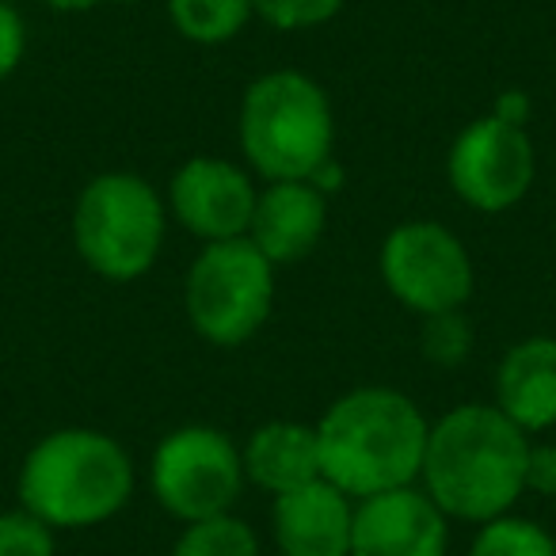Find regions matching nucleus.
<instances>
[{"mask_svg": "<svg viewBox=\"0 0 556 556\" xmlns=\"http://www.w3.org/2000/svg\"><path fill=\"white\" fill-rule=\"evenodd\" d=\"M526 454L530 439L500 408L462 404L431 424L419 480L446 518L484 526L526 492Z\"/></svg>", "mask_w": 556, "mask_h": 556, "instance_id": "obj_1", "label": "nucleus"}, {"mask_svg": "<svg viewBox=\"0 0 556 556\" xmlns=\"http://www.w3.org/2000/svg\"><path fill=\"white\" fill-rule=\"evenodd\" d=\"M73 240L88 267L108 282H134L164 244V202L134 172H103L80 191Z\"/></svg>", "mask_w": 556, "mask_h": 556, "instance_id": "obj_5", "label": "nucleus"}, {"mask_svg": "<svg viewBox=\"0 0 556 556\" xmlns=\"http://www.w3.org/2000/svg\"><path fill=\"white\" fill-rule=\"evenodd\" d=\"M328 222V202L309 179H278L255 199L248 240L270 263H298L320 244Z\"/></svg>", "mask_w": 556, "mask_h": 556, "instance_id": "obj_13", "label": "nucleus"}, {"mask_svg": "<svg viewBox=\"0 0 556 556\" xmlns=\"http://www.w3.org/2000/svg\"><path fill=\"white\" fill-rule=\"evenodd\" d=\"M24 47H27V35H24V20L12 4L0 0V80H9L12 73L20 70L24 62Z\"/></svg>", "mask_w": 556, "mask_h": 556, "instance_id": "obj_22", "label": "nucleus"}, {"mask_svg": "<svg viewBox=\"0 0 556 556\" xmlns=\"http://www.w3.org/2000/svg\"><path fill=\"white\" fill-rule=\"evenodd\" d=\"M450 518L419 488H396L355 503L351 556H446Z\"/></svg>", "mask_w": 556, "mask_h": 556, "instance_id": "obj_11", "label": "nucleus"}, {"mask_svg": "<svg viewBox=\"0 0 556 556\" xmlns=\"http://www.w3.org/2000/svg\"><path fill=\"white\" fill-rule=\"evenodd\" d=\"M309 184L317 187V191L325 194V199H328L332 191H340V187H343V168H340V161H336V156H332V161H325V164H320V168L309 176Z\"/></svg>", "mask_w": 556, "mask_h": 556, "instance_id": "obj_25", "label": "nucleus"}, {"mask_svg": "<svg viewBox=\"0 0 556 556\" xmlns=\"http://www.w3.org/2000/svg\"><path fill=\"white\" fill-rule=\"evenodd\" d=\"M533 141L522 126H507L495 115L469 123L454 138L446 156L450 187L480 214H503L526 199L533 184Z\"/></svg>", "mask_w": 556, "mask_h": 556, "instance_id": "obj_9", "label": "nucleus"}, {"mask_svg": "<svg viewBox=\"0 0 556 556\" xmlns=\"http://www.w3.org/2000/svg\"><path fill=\"white\" fill-rule=\"evenodd\" d=\"M526 492L538 495H556V446L548 442H530V454H526Z\"/></svg>", "mask_w": 556, "mask_h": 556, "instance_id": "obj_23", "label": "nucleus"}, {"mask_svg": "<svg viewBox=\"0 0 556 556\" xmlns=\"http://www.w3.org/2000/svg\"><path fill=\"white\" fill-rule=\"evenodd\" d=\"M172 27L187 42L199 47H222L237 39L244 24L255 16L252 0H168Z\"/></svg>", "mask_w": 556, "mask_h": 556, "instance_id": "obj_16", "label": "nucleus"}, {"mask_svg": "<svg viewBox=\"0 0 556 556\" xmlns=\"http://www.w3.org/2000/svg\"><path fill=\"white\" fill-rule=\"evenodd\" d=\"M419 351L431 366L439 370H454L472 355V325L462 309L431 313L424 317V332H419Z\"/></svg>", "mask_w": 556, "mask_h": 556, "instance_id": "obj_19", "label": "nucleus"}, {"mask_svg": "<svg viewBox=\"0 0 556 556\" xmlns=\"http://www.w3.org/2000/svg\"><path fill=\"white\" fill-rule=\"evenodd\" d=\"M431 424L396 389L366 386L343 393L317 424L320 477L351 500H370L419 480Z\"/></svg>", "mask_w": 556, "mask_h": 556, "instance_id": "obj_2", "label": "nucleus"}, {"mask_svg": "<svg viewBox=\"0 0 556 556\" xmlns=\"http://www.w3.org/2000/svg\"><path fill=\"white\" fill-rule=\"evenodd\" d=\"M469 556H556V538L530 518L500 515L480 526Z\"/></svg>", "mask_w": 556, "mask_h": 556, "instance_id": "obj_18", "label": "nucleus"}, {"mask_svg": "<svg viewBox=\"0 0 556 556\" xmlns=\"http://www.w3.org/2000/svg\"><path fill=\"white\" fill-rule=\"evenodd\" d=\"M42 4H50V9H58V12H88V9H96V4H103V0H42Z\"/></svg>", "mask_w": 556, "mask_h": 556, "instance_id": "obj_26", "label": "nucleus"}, {"mask_svg": "<svg viewBox=\"0 0 556 556\" xmlns=\"http://www.w3.org/2000/svg\"><path fill=\"white\" fill-rule=\"evenodd\" d=\"M187 317L202 340L240 348L263 328L275 302V263L248 237L214 240L187 275Z\"/></svg>", "mask_w": 556, "mask_h": 556, "instance_id": "obj_6", "label": "nucleus"}, {"mask_svg": "<svg viewBox=\"0 0 556 556\" xmlns=\"http://www.w3.org/2000/svg\"><path fill=\"white\" fill-rule=\"evenodd\" d=\"M348 0H252L255 16L263 24L278 27V31H305V27H320L332 16H340V9Z\"/></svg>", "mask_w": 556, "mask_h": 556, "instance_id": "obj_20", "label": "nucleus"}, {"mask_svg": "<svg viewBox=\"0 0 556 556\" xmlns=\"http://www.w3.org/2000/svg\"><path fill=\"white\" fill-rule=\"evenodd\" d=\"M168 556H260V541L248 522L217 515L206 522H187Z\"/></svg>", "mask_w": 556, "mask_h": 556, "instance_id": "obj_17", "label": "nucleus"}, {"mask_svg": "<svg viewBox=\"0 0 556 556\" xmlns=\"http://www.w3.org/2000/svg\"><path fill=\"white\" fill-rule=\"evenodd\" d=\"M275 541L282 556H351L355 500L325 477L275 495Z\"/></svg>", "mask_w": 556, "mask_h": 556, "instance_id": "obj_12", "label": "nucleus"}, {"mask_svg": "<svg viewBox=\"0 0 556 556\" xmlns=\"http://www.w3.org/2000/svg\"><path fill=\"white\" fill-rule=\"evenodd\" d=\"M172 214L187 232L214 244V240L248 237L260 191L252 187L244 168L222 156H191L172 176L168 187Z\"/></svg>", "mask_w": 556, "mask_h": 556, "instance_id": "obj_10", "label": "nucleus"}, {"mask_svg": "<svg viewBox=\"0 0 556 556\" xmlns=\"http://www.w3.org/2000/svg\"><path fill=\"white\" fill-rule=\"evenodd\" d=\"M244 462L232 439L217 427L191 424L164 434L153 450L149 484L161 507L179 522H206L229 515L244 488Z\"/></svg>", "mask_w": 556, "mask_h": 556, "instance_id": "obj_7", "label": "nucleus"}, {"mask_svg": "<svg viewBox=\"0 0 556 556\" xmlns=\"http://www.w3.org/2000/svg\"><path fill=\"white\" fill-rule=\"evenodd\" d=\"M381 278L404 309L431 317L469 302L472 260L446 225L408 222L396 225L381 244Z\"/></svg>", "mask_w": 556, "mask_h": 556, "instance_id": "obj_8", "label": "nucleus"}, {"mask_svg": "<svg viewBox=\"0 0 556 556\" xmlns=\"http://www.w3.org/2000/svg\"><path fill=\"white\" fill-rule=\"evenodd\" d=\"M240 153L267 184L309 179L336 156V115L325 88L298 70L252 80L240 103Z\"/></svg>", "mask_w": 556, "mask_h": 556, "instance_id": "obj_4", "label": "nucleus"}, {"mask_svg": "<svg viewBox=\"0 0 556 556\" xmlns=\"http://www.w3.org/2000/svg\"><path fill=\"white\" fill-rule=\"evenodd\" d=\"M244 477L270 495H287L302 484L320 480V446L317 427L298 419H270L255 427L248 446L240 450Z\"/></svg>", "mask_w": 556, "mask_h": 556, "instance_id": "obj_15", "label": "nucleus"}, {"mask_svg": "<svg viewBox=\"0 0 556 556\" xmlns=\"http://www.w3.org/2000/svg\"><path fill=\"white\" fill-rule=\"evenodd\" d=\"M0 556H54V530L31 510L0 515Z\"/></svg>", "mask_w": 556, "mask_h": 556, "instance_id": "obj_21", "label": "nucleus"}, {"mask_svg": "<svg viewBox=\"0 0 556 556\" xmlns=\"http://www.w3.org/2000/svg\"><path fill=\"white\" fill-rule=\"evenodd\" d=\"M492 115L500 118V123L522 126V130H526V118H530V96H526V92H503L500 100H495Z\"/></svg>", "mask_w": 556, "mask_h": 556, "instance_id": "obj_24", "label": "nucleus"}, {"mask_svg": "<svg viewBox=\"0 0 556 556\" xmlns=\"http://www.w3.org/2000/svg\"><path fill=\"white\" fill-rule=\"evenodd\" d=\"M495 408L515 427L545 431L556 427V340L530 336L503 355L495 370Z\"/></svg>", "mask_w": 556, "mask_h": 556, "instance_id": "obj_14", "label": "nucleus"}, {"mask_svg": "<svg viewBox=\"0 0 556 556\" xmlns=\"http://www.w3.org/2000/svg\"><path fill=\"white\" fill-rule=\"evenodd\" d=\"M134 462L111 434L65 427L35 442L20 465V507L50 530H88L130 503Z\"/></svg>", "mask_w": 556, "mask_h": 556, "instance_id": "obj_3", "label": "nucleus"}]
</instances>
